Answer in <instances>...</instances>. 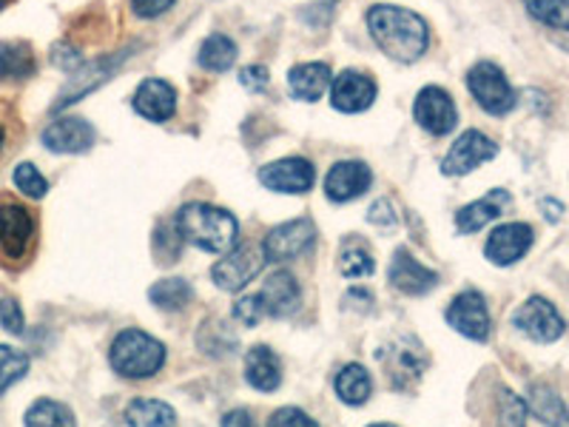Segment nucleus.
Masks as SVG:
<instances>
[{
	"instance_id": "8",
	"label": "nucleus",
	"mask_w": 569,
	"mask_h": 427,
	"mask_svg": "<svg viewBox=\"0 0 569 427\" xmlns=\"http://www.w3.org/2000/svg\"><path fill=\"white\" fill-rule=\"evenodd\" d=\"M266 262L268 259L262 246H237L233 251H228L226 259H220V262L211 268V277L213 282L220 285L222 291H242V288L262 271Z\"/></svg>"
},
{
	"instance_id": "26",
	"label": "nucleus",
	"mask_w": 569,
	"mask_h": 427,
	"mask_svg": "<svg viewBox=\"0 0 569 427\" xmlns=\"http://www.w3.org/2000/svg\"><path fill=\"white\" fill-rule=\"evenodd\" d=\"M527 408L532 410L541 425L547 427H569V410L561 396L550 385H532L527 394Z\"/></svg>"
},
{
	"instance_id": "39",
	"label": "nucleus",
	"mask_w": 569,
	"mask_h": 427,
	"mask_svg": "<svg viewBox=\"0 0 569 427\" xmlns=\"http://www.w3.org/2000/svg\"><path fill=\"white\" fill-rule=\"evenodd\" d=\"M0 325H3L9 334H14V337H20V334H23V328H27V319H23V311H20L18 299L0 297Z\"/></svg>"
},
{
	"instance_id": "25",
	"label": "nucleus",
	"mask_w": 569,
	"mask_h": 427,
	"mask_svg": "<svg viewBox=\"0 0 569 427\" xmlns=\"http://www.w3.org/2000/svg\"><path fill=\"white\" fill-rule=\"evenodd\" d=\"M38 71V60H34L32 46L27 40H7L0 43V80L7 83H20L29 80Z\"/></svg>"
},
{
	"instance_id": "48",
	"label": "nucleus",
	"mask_w": 569,
	"mask_h": 427,
	"mask_svg": "<svg viewBox=\"0 0 569 427\" xmlns=\"http://www.w3.org/2000/svg\"><path fill=\"white\" fill-rule=\"evenodd\" d=\"M208 328H211V325H208ZM222 330H226V325H213L211 334H217V337H220ZM206 348H213V354H228V350L222 348V345H220V339H213V342H211V345H206Z\"/></svg>"
},
{
	"instance_id": "3",
	"label": "nucleus",
	"mask_w": 569,
	"mask_h": 427,
	"mask_svg": "<svg viewBox=\"0 0 569 427\" xmlns=\"http://www.w3.org/2000/svg\"><path fill=\"white\" fill-rule=\"evenodd\" d=\"M34 240H38L34 214L23 202L3 197L0 200V266H27L29 257H32Z\"/></svg>"
},
{
	"instance_id": "21",
	"label": "nucleus",
	"mask_w": 569,
	"mask_h": 427,
	"mask_svg": "<svg viewBox=\"0 0 569 427\" xmlns=\"http://www.w3.org/2000/svg\"><path fill=\"white\" fill-rule=\"evenodd\" d=\"M262 302H266V311L271 317H291L299 311L302 305V288H299L297 277L288 271H273L266 279L262 291H259Z\"/></svg>"
},
{
	"instance_id": "30",
	"label": "nucleus",
	"mask_w": 569,
	"mask_h": 427,
	"mask_svg": "<svg viewBox=\"0 0 569 427\" xmlns=\"http://www.w3.org/2000/svg\"><path fill=\"white\" fill-rule=\"evenodd\" d=\"M149 299L162 308V311H182L191 299H194V291H191V285L180 277L162 279V282L151 285Z\"/></svg>"
},
{
	"instance_id": "34",
	"label": "nucleus",
	"mask_w": 569,
	"mask_h": 427,
	"mask_svg": "<svg viewBox=\"0 0 569 427\" xmlns=\"http://www.w3.org/2000/svg\"><path fill=\"white\" fill-rule=\"evenodd\" d=\"M532 18L550 29H569V0H525Z\"/></svg>"
},
{
	"instance_id": "32",
	"label": "nucleus",
	"mask_w": 569,
	"mask_h": 427,
	"mask_svg": "<svg viewBox=\"0 0 569 427\" xmlns=\"http://www.w3.org/2000/svg\"><path fill=\"white\" fill-rule=\"evenodd\" d=\"M29 374V356L12 345H0V396Z\"/></svg>"
},
{
	"instance_id": "23",
	"label": "nucleus",
	"mask_w": 569,
	"mask_h": 427,
	"mask_svg": "<svg viewBox=\"0 0 569 427\" xmlns=\"http://www.w3.org/2000/svg\"><path fill=\"white\" fill-rule=\"evenodd\" d=\"M246 379L251 388L273 394L282 383V365L268 345H253L246 356Z\"/></svg>"
},
{
	"instance_id": "9",
	"label": "nucleus",
	"mask_w": 569,
	"mask_h": 427,
	"mask_svg": "<svg viewBox=\"0 0 569 427\" xmlns=\"http://www.w3.org/2000/svg\"><path fill=\"white\" fill-rule=\"evenodd\" d=\"M413 117L416 123L433 137L450 135L456 129V123H459V111H456L453 98L445 89H439V86H425L416 95Z\"/></svg>"
},
{
	"instance_id": "37",
	"label": "nucleus",
	"mask_w": 569,
	"mask_h": 427,
	"mask_svg": "<svg viewBox=\"0 0 569 427\" xmlns=\"http://www.w3.org/2000/svg\"><path fill=\"white\" fill-rule=\"evenodd\" d=\"M266 317H268L266 302H262L259 294H248V297H242L240 302L233 305V319H237L240 325H246V328H257Z\"/></svg>"
},
{
	"instance_id": "4",
	"label": "nucleus",
	"mask_w": 569,
	"mask_h": 427,
	"mask_svg": "<svg viewBox=\"0 0 569 427\" xmlns=\"http://www.w3.org/2000/svg\"><path fill=\"white\" fill-rule=\"evenodd\" d=\"M111 368L126 379H151L166 365V348L146 330L129 328L111 345Z\"/></svg>"
},
{
	"instance_id": "15",
	"label": "nucleus",
	"mask_w": 569,
	"mask_h": 427,
	"mask_svg": "<svg viewBox=\"0 0 569 427\" xmlns=\"http://www.w3.org/2000/svg\"><path fill=\"white\" fill-rule=\"evenodd\" d=\"M373 100L376 80L370 75H365V71L345 69L330 83V103H333L337 111H345V115H359V111L370 109Z\"/></svg>"
},
{
	"instance_id": "10",
	"label": "nucleus",
	"mask_w": 569,
	"mask_h": 427,
	"mask_svg": "<svg viewBox=\"0 0 569 427\" xmlns=\"http://www.w3.org/2000/svg\"><path fill=\"white\" fill-rule=\"evenodd\" d=\"M129 60V52H120V54H109V58H100L94 63H83L78 71H71V80L66 83V89L60 91L58 103L52 106V111H63L69 109L71 103H78L80 98H86L89 91H94L98 86H103L106 80H111L120 66Z\"/></svg>"
},
{
	"instance_id": "24",
	"label": "nucleus",
	"mask_w": 569,
	"mask_h": 427,
	"mask_svg": "<svg viewBox=\"0 0 569 427\" xmlns=\"http://www.w3.org/2000/svg\"><path fill=\"white\" fill-rule=\"evenodd\" d=\"M333 83L330 78L328 63H299L288 71V86H291V95L305 103H317L322 100V95L328 91V86Z\"/></svg>"
},
{
	"instance_id": "33",
	"label": "nucleus",
	"mask_w": 569,
	"mask_h": 427,
	"mask_svg": "<svg viewBox=\"0 0 569 427\" xmlns=\"http://www.w3.org/2000/svg\"><path fill=\"white\" fill-rule=\"evenodd\" d=\"M339 271L350 279L370 277V274L376 271L373 254H370L362 242H350V246H345L342 254H339Z\"/></svg>"
},
{
	"instance_id": "18",
	"label": "nucleus",
	"mask_w": 569,
	"mask_h": 427,
	"mask_svg": "<svg viewBox=\"0 0 569 427\" xmlns=\"http://www.w3.org/2000/svg\"><path fill=\"white\" fill-rule=\"evenodd\" d=\"M370 182H373V175H370L365 162L342 160L325 177V195L333 202H348L356 200V197H362L370 188Z\"/></svg>"
},
{
	"instance_id": "31",
	"label": "nucleus",
	"mask_w": 569,
	"mask_h": 427,
	"mask_svg": "<svg viewBox=\"0 0 569 427\" xmlns=\"http://www.w3.org/2000/svg\"><path fill=\"white\" fill-rule=\"evenodd\" d=\"M27 427H74V414L63 401L38 399L27 410Z\"/></svg>"
},
{
	"instance_id": "20",
	"label": "nucleus",
	"mask_w": 569,
	"mask_h": 427,
	"mask_svg": "<svg viewBox=\"0 0 569 427\" xmlns=\"http://www.w3.org/2000/svg\"><path fill=\"white\" fill-rule=\"evenodd\" d=\"M134 111L146 117L149 123H166L177 111V91L174 86L160 78L142 80L134 91Z\"/></svg>"
},
{
	"instance_id": "22",
	"label": "nucleus",
	"mask_w": 569,
	"mask_h": 427,
	"mask_svg": "<svg viewBox=\"0 0 569 427\" xmlns=\"http://www.w3.org/2000/svg\"><path fill=\"white\" fill-rule=\"evenodd\" d=\"M507 206H510V191H505V188H492L490 195L470 202V206H465L456 214V228H459L461 234L481 231V228L490 226L492 220H498Z\"/></svg>"
},
{
	"instance_id": "40",
	"label": "nucleus",
	"mask_w": 569,
	"mask_h": 427,
	"mask_svg": "<svg viewBox=\"0 0 569 427\" xmlns=\"http://www.w3.org/2000/svg\"><path fill=\"white\" fill-rule=\"evenodd\" d=\"M268 427H319L311 416L299 408H282L271 416Z\"/></svg>"
},
{
	"instance_id": "45",
	"label": "nucleus",
	"mask_w": 569,
	"mask_h": 427,
	"mask_svg": "<svg viewBox=\"0 0 569 427\" xmlns=\"http://www.w3.org/2000/svg\"><path fill=\"white\" fill-rule=\"evenodd\" d=\"M52 60H54V66H60L63 71H78L80 66H83V60L78 58V52H74V49H71V46H66V43L54 46Z\"/></svg>"
},
{
	"instance_id": "14",
	"label": "nucleus",
	"mask_w": 569,
	"mask_h": 427,
	"mask_svg": "<svg viewBox=\"0 0 569 427\" xmlns=\"http://www.w3.org/2000/svg\"><path fill=\"white\" fill-rule=\"evenodd\" d=\"M498 155V146L490 140L487 135L481 131L470 129L459 137V140L450 146L447 157L441 160V171L447 177H461V175H470L472 169H479L481 162L492 160Z\"/></svg>"
},
{
	"instance_id": "41",
	"label": "nucleus",
	"mask_w": 569,
	"mask_h": 427,
	"mask_svg": "<svg viewBox=\"0 0 569 427\" xmlns=\"http://www.w3.org/2000/svg\"><path fill=\"white\" fill-rule=\"evenodd\" d=\"M333 7H337V0H317L311 7L302 12L305 23H311V27H325L330 18H333Z\"/></svg>"
},
{
	"instance_id": "42",
	"label": "nucleus",
	"mask_w": 569,
	"mask_h": 427,
	"mask_svg": "<svg viewBox=\"0 0 569 427\" xmlns=\"http://www.w3.org/2000/svg\"><path fill=\"white\" fill-rule=\"evenodd\" d=\"M240 83L248 91H266L268 89V69L266 66H248L240 71Z\"/></svg>"
},
{
	"instance_id": "47",
	"label": "nucleus",
	"mask_w": 569,
	"mask_h": 427,
	"mask_svg": "<svg viewBox=\"0 0 569 427\" xmlns=\"http://www.w3.org/2000/svg\"><path fill=\"white\" fill-rule=\"evenodd\" d=\"M541 211H543V217H547V220L558 222V220H561L563 206L558 200H550V197H547V200H541Z\"/></svg>"
},
{
	"instance_id": "27",
	"label": "nucleus",
	"mask_w": 569,
	"mask_h": 427,
	"mask_svg": "<svg viewBox=\"0 0 569 427\" xmlns=\"http://www.w3.org/2000/svg\"><path fill=\"white\" fill-rule=\"evenodd\" d=\"M337 394L348 405H365L373 394V379H370L368 368L359 363L345 365L337 374Z\"/></svg>"
},
{
	"instance_id": "50",
	"label": "nucleus",
	"mask_w": 569,
	"mask_h": 427,
	"mask_svg": "<svg viewBox=\"0 0 569 427\" xmlns=\"http://www.w3.org/2000/svg\"><path fill=\"white\" fill-rule=\"evenodd\" d=\"M370 427H393V425H385V421H379V425H370Z\"/></svg>"
},
{
	"instance_id": "7",
	"label": "nucleus",
	"mask_w": 569,
	"mask_h": 427,
	"mask_svg": "<svg viewBox=\"0 0 569 427\" xmlns=\"http://www.w3.org/2000/svg\"><path fill=\"white\" fill-rule=\"evenodd\" d=\"M512 325H516L525 337H530L532 342L550 345L556 339L563 337L567 322H563L561 314L556 311V305L543 297H530L516 314H512Z\"/></svg>"
},
{
	"instance_id": "12",
	"label": "nucleus",
	"mask_w": 569,
	"mask_h": 427,
	"mask_svg": "<svg viewBox=\"0 0 569 427\" xmlns=\"http://www.w3.org/2000/svg\"><path fill=\"white\" fill-rule=\"evenodd\" d=\"M259 182L279 195H305L317 182V169L305 157H284V160L268 162L266 169H259Z\"/></svg>"
},
{
	"instance_id": "36",
	"label": "nucleus",
	"mask_w": 569,
	"mask_h": 427,
	"mask_svg": "<svg viewBox=\"0 0 569 427\" xmlns=\"http://www.w3.org/2000/svg\"><path fill=\"white\" fill-rule=\"evenodd\" d=\"M12 180L14 186H18L27 197H32V200H40V197H46V191H49V182H46V177L40 175L34 162H20L18 169H14Z\"/></svg>"
},
{
	"instance_id": "35",
	"label": "nucleus",
	"mask_w": 569,
	"mask_h": 427,
	"mask_svg": "<svg viewBox=\"0 0 569 427\" xmlns=\"http://www.w3.org/2000/svg\"><path fill=\"white\" fill-rule=\"evenodd\" d=\"M527 401L518 399L512 390L498 394V421L501 427H527Z\"/></svg>"
},
{
	"instance_id": "46",
	"label": "nucleus",
	"mask_w": 569,
	"mask_h": 427,
	"mask_svg": "<svg viewBox=\"0 0 569 427\" xmlns=\"http://www.w3.org/2000/svg\"><path fill=\"white\" fill-rule=\"evenodd\" d=\"M222 427H257V419L248 410H231L222 416Z\"/></svg>"
},
{
	"instance_id": "17",
	"label": "nucleus",
	"mask_w": 569,
	"mask_h": 427,
	"mask_svg": "<svg viewBox=\"0 0 569 427\" xmlns=\"http://www.w3.org/2000/svg\"><path fill=\"white\" fill-rule=\"evenodd\" d=\"M94 129L83 117H60L43 131V146L54 155H83L94 146Z\"/></svg>"
},
{
	"instance_id": "13",
	"label": "nucleus",
	"mask_w": 569,
	"mask_h": 427,
	"mask_svg": "<svg viewBox=\"0 0 569 427\" xmlns=\"http://www.w3.org/2000/svg\"><path fill=\"white\" fill-rule=\"evenodd\" d=\"M447 322L472 342H487L490 339V311H487V302L479 291L459 294L447 308Z\"/></svg>"
},
{
	"instance_id": "43",
	"label": "nucleus",
	"mask_w": 569,
	"mask_h": 427,
	"mask_svg": "<svg viewBox=\"0 0 569 427\" xmlns=\"http://www.w3.org/2000/svg\"><path fill=\"white\" fill-rule=\"evenodd\" d=\"M177 0H131V7L140 18H160V14L169 12Z\"/></svg>"
},
{
	"instance_id": "1",
	"label": "nucleus",
	"mask_w": 569,
	"mask_h": 427,
	"mask_svg": "<svg viewBox=\"0 0 569 427\" xmlns=\"http://www.w3.org/2000/svg\"><path fill=\"white\" fill-rule=\"evenodd\" d=\"M368 29L379 49L399 63L419 60L430 43L427 23L419 14L410 12V9L388 7V3L368 9Z\"/></svg>"
},
{
	"instance_id": "6",
	"label": "nucleus",
	"mask_w": 569,
	"mask_h": 427,
	"mask_svg": "<svg viewBox=\"0 0 569 427\" xmlns=\"http://www.w3.org/2000/svg\"><path fill=\"white\" fill-rule=\"evenodd\" d=\"M313 246H317V226L308 217H302V220L271 228L266 242H262V251H266L268 262H291V259L311 254Z\"/></svg>"
},
{
	"instance_id": "38",
	"label": "nucleus",
	"mask_w": 569,
	"mask_h": 427,
	"mask_svg": "<svg viewBox=\"0 0 569 427\" xmlns=\"http://www.w3.org/2000/svg\"><path fill=\"white\" fill-rule=\"evenodd\" d=\"M18 137H20L18 111H14L12 103L0 100V157L12 149L14 142H18Z\"/></svg>"
},
{
	"instance_id": "2",
	"label": "nucleus",
	"mask_w": 569,
	"mask_h": 427,
	"mask_svg": "<svg viewBox=\"0 0 569 427\" xmlns=\"http://www.w3.org/2000/svg\"><path fill=\"white\" fill-rule=\"evenodd\" d=\"M180 240L191 242L206 254H228L240 240V222L226 208L211 202H191L177 214Z\"/></svg>"
},
{
	"instance_id": "49",
	"label": "nucleus",
	"mask_w": 569,
	"mask_h": 427,
	"mask_svg": "<svg viewBox=\"0 0 569 427\" xmlns=\"http://www.w3.org/2000/svg\"><path fill=\"white\" fill-rule=\"evenodd\" d=\"M9 3H14V0H0V12H3V9H7Z\"/></svg>"
},
{
	"instance_id": "5",
	"label": "nucleus",
	"mask_w": 569,
	"mask_h": 427,
	"mask_svg": "<svg viewBox=\"0 0 569 427\" xmlns=\"http://www.w3.org/2000/svg\"><path fill=\"white\" fill-rule=\"evenodd\" d=\"M467 89L476 98V103L487 111V115L505 117L516 109V91H512L510 80L505 78V71L498 69L490 60L472 66L467 71Z\"/></svg>"
},
{
	"instance_id": "29",
	"label": "nucleus",
	"mask_w": 569,
	"mask_h": 427,
	"mask_svg": "<svg viewBox=\"0 0 569 427\" xmlns=\"http://www.w3.org/2000/svg\"><path fill=\"white\" fill-rule=\"evenodd\" d=\"M197 60L206 71H228L237 60V43L226 34H211V38L202 40Z\"/></svg>"
},
{
	"instance_id": "16",
	"label": "nucleus",
	"mask_w": 569,
	"mask_h": 427,
	"mask_svg": "<svg viewBox=\"0 0 569 427\" xmlns=\"http://www.w3.org/2000/svg\"><path fill=\"white\" fill-rule=\"evenodd\" d=\"M532 228L527 222H507L487 237L485 257L492 266H512L532 248Z\"/></svg>"
},
{
	"instance_id": "19",
	"label": "nucleus",
	"mask_w": 569,
	"mask_h": 427,
	"mask_svg": "<svg viewBox=\"0 0 569 427\" xmlns=\"http://www.w3.org/2000/svg\"><path fill=\"white\" fill-rule=\"evenodd\" d=\"M388 277L390 285L399 288L401 294H408V297H421V294L433 291L436 285H439V274L430 271V268L421 266V262H416V259L410 257L408 248H399V251L393 254Z\"/></svg>"
},
{
	"instance_id": "28",
	"label": "nucleus",
	"mask_w": 569,
	"mask_h": 427,
	"mask_svg": "<svg viewBox=\"0 0 569 427\" xmlns=\"http://www.w3.org/2000/svg\"><path fill=\"white\" fill-rule=\"evenodd\" d=\"M126 421L129 427H174L177 414L157 399H134L126 408Z\"/></svg>"
},
{
	"instance_id": "11",
	"label": "nucleus",
	"mask_w": 569,
	"mask_h": 427,
	"mask_svg": "<svg viewBox=\"0 0 569 427\" xmlns=\"http://www.w3.org/2000/svg\"><path fill=\"white\" fill-rule=\"evenodd\" d=\"M379 359H382L390 385H393L396 390H408L410 385L425 374L427 365H430L425 348H421L416 339H399L393 348L379 350Z\"/></svg>"
},
{
	"instance_id": "44",
	"label": "nucleus",
	"mask_w": 569,
	"mask_h": 427,
	"mask_svg": "<svg viewBox=\"0 0 569 427\" xmlns=\"http://www.w3.org/2000/svg\"><path fill=\"white\" fill-rule=\"evenodd\" d=\"M368 222H373V226H379V228H393L396 226L393 206H390L388 200L373 202V206H370V211H368Z\"/></svg>"
}]
</instances>
